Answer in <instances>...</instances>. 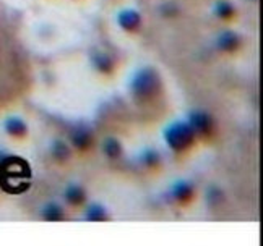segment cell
I'll list each match as a JSON object with an SVG mask.
<instances>
[{
  "instance_id": "obj_1",
  "label": "cell",
  "mask_w": 263,
  "mask_h": 246,
  "mask_svg": "<svg viewBox=\"0 0 263 246\" xmlns=\"http://www.w3.org/2000/svg\"><path fill=\"white\" fill-rule=\"evenodd\" d=\"M163 89L159 73L154 68H140L130 79V93L138 102H148L156 99Z\"/></svg>"
},
{
  "instance_id": "obj_2",
  "label": "cell",
  "mask_w": 263,
  "mask_h": 246,
  "mask_svg": "<svg viewBox=\"0 0 263 246\" xmlns=\"http://www.w3.org/2000/svg\"><path fill=\"white\" fill-rule=\"evenodd\" d=\"M164 141L166 144L175 151V152H184V151L190 149L197 141V133L195 130L190 127L187 120H179L168 125L164 128Z\"/></svg>"
},
{
  "instance_id": "obj_3",
  "label": "cell",
  "mask_w": 263,
  "mask_h": 246,
  "mask_svg": "<svg viewBox=\"0 0 263 246\" xmlns=\"http://www.w3.org/2000/svg\"><path fill=\"white\" fill-rule=\"evenodd\" d=\"M29 169L24 160L13 157V155H7L5 159L0 160V187L5 191L15 193V180H22L29 177Z\"/></svg>"
},
{
  "instance_id": "obj_4",
  "label": "cell",
  "mask_w": 263,
  "mask_h": 246,
  "mask_svg": "<svg viewBox=\"0 0 263 246\" xmlns=\"http://www.w3.org/2000/svg\"><path fill=\"white\" fill-rule=\"evenodd\" d=\"M187 122L195 130L197 136L200 134V136L208 138L215 133L216 123L213 117L208 112H205V110H190L189 115H187Z\"/></svg>"
},
{
  "instance_id": "obj_5",
  "label": "cell",
  "mask_w": 263,
  "mask_h": 246,
  "mask_svg": "<svg viewBox=\"0 0 263 246\" xmlns=\"http://www.w3.org/2000/svg\"><path fill=\"white\" fill-rule=\"evenodd\" d=\"M70 143L77 151H88L93 146L94 134L91 132V128L87 125H77L70 130Z\"/></svg>"
},
{
  "instance_id": "obj_6",
  "label": "cell",
  "mask_w": 263,
  "mask_h": 246,
  "mask_svg": "<svg viewBox=\"0 0 263 246\" xmlns=\"http://www.w3.org/2000/svg\"><path fill=\"white\" fill-rule=\"evenodd\" d=\"M117 24L124 31L135 33L141 26V15L133 8H124L117 13Z\"/></svg>"
},
{
  "instance_id": "obj_7",
  "label": "cell",
  "mask_w": 263,
  "mask_h": 246,
  "mask_svg": "<svg viewBox=\"0 0 263 246\" xmlns=\"http://www.w3.org/2000/svg\"><path fill=\"white\" fill-rule=\"evenodd\" d=\"M171 194L173 198L180 204H187L189 201L194 199V194H195V188L189 180H184V178H179L177 182H174L173 188H171Z\"/></svg>"
},
{
  "instance_id": "obj_8",
  "label": "cell",
  "mask_w": 263,
  "mask_h": 246,
  "mask_svg": "<svg viewBox=\"0 0 263 246\" xmlns=\"http://www.w3.org/2000/svg\"><path fill=\"white\" fill-rule=\"evenodd\" d=\"M216 47L221 52H236L241 47V36L234 31H222L216 36Z\"/></svg>"
},
{
  "instance_id": "obj_9",
  "label": "cell",
  "mask_w": 263,
  "mask_h": 246,
  "mask_svg": "<svg viewBox=\"0 0 263 246\" xmlns=\"http://www.w3.org/2000/svg\"><path fill=\"white\" fill-rule=\"evenodd\" d=\"M3 130L13 138H24L28 134V125L20 117H8L3 122Z\"/></svg>"
},
{
  "instance_id": "obj_10",
  "label": "cell",
  "mask_w": 263,
  "mask_h": 246,
  "mask_svg": "<svg viewBox=\"0 0 263 246\" xmlns=\"http://www.w3.org/2000/svg\"><path fill=\"white\" fill-rule=\"evenodd\" d=\"M64 198H65V201H67V204L78 208V206H82L85 201H87V193H85L83 187H80V185H77V183H72L65 188Z\"/></svg>"
},
{
  "instance_id": "obj_11",
  "label": "cell",
  "mask_w": 263,
  "mask_h": 246,
  "mask_svg": "<svg viewBox=\"0 0 263 246\" xmlns=\"http://www.w3.org/2000/svg\"><path fill=\"white\" fill-rule=\"evenodd\" d=\"M91 63L96 72L109 75L114 70V58L106 52H94L91 55Z\"/></svg>"
},
{
  "instance_id": "obj_12",
  "label": "cell",
  "mask_w": 263,
  "mask_h": 246,
  "mask_svg": "<svg viewBox=\"0 0 263 246\" xmlns=\"http://www.w3.org/2000/svg\"><path fill=\"white\" fill-rule=\"evenodd\" d=\"M41 215L44 220H47V222H59V220H62L65 217V212H64V208L59 203L50 201V203H45L43 206Z\"/></svg>"
},
{
  "instance_id": "obj_13",
  "label": "cell",
  "mask_w": 263,
  "mask_h": 246,
  "mask_svg": "<svg viewBox=\"0 0 263 246\" xmlns=\"http://www.w3.org/2000/svg\"><path fill=\"white\" fill-rule=\"evenodd\" d=\"M50 155H52L57 162L64 164V162H67L70 159V155H72V149H70V146L64 141V139H55L52 143V146H50Z\"/></svg>"
},
{
  "instance_id": "obj_14",
  "label": "cell",
  "mask_w": 263,
  "mask_h": 246,
  "mask_svg": "<svg viewBox=\"0 0 263 246\" xmlns=\"http://www.w3.org/2000/svg\"><path fill=\"white\" fill-rule=\"evenodd\" d=\"M109 219L108 209L101 203H89L87 208V220L89 222H104Z\"/></svg>"
},
{
  "instance_id": "obj_15",
  "label": "cell",
  "mask_w": 263,
  "mask_h": 246,
  "mask_svg": "<svg viewBox=\"0 0 263 246\" xmlns=\"http://www.w3.org/2000/svg\"><path fill=\"white\" fill-rule=\"evenodd\" d=\"M122 144L117 138L114 136H108L103 143V152L106 154V157H109L110 160H115L122 155Z\"/></svg>"
},
{
  "instance_id": "obj_16",
  "label": "cell",
  "mask_w": 263,
  "mask_h": 246,
  "mask_svg": "<svg viewBox=\"0 0 263 246\" xmlns=\"http://www.w3.org/2000/svg\"><path fill=\"white\" fill-rule=\"evenodd\" d=\"M213 13L219 19H231V18H234L236 8H234V5H232L231 2H227V0H218L215 5Z\"/></svg>"
},
{
  "instance_id": "obj_17",
  "label": "cell",
  "mask_w": 263,
  "mask_h": 246,
  "mask_svg": "<svg viewBox=\"0 0 263 246\" xmlns=\"http://www.w3.org/2000/svg\"><path fill=\"white\" fill-rule=\"evenodd\" d=\"M140 160H141V164H143L145 167L154 169V167H158V165L161 164V154L156 149L148 148V149H145L143 152L140 154Z\"/></svg>"
},
{
  "instance_id": "obj_18",
  "label": "cell",
  "mask_w": 263,
  "mask_h": 246,
  "mask_svg": "<svg viewBox=\"0 0 263 246\" xmlns=\"http://www.w3.org/2000/svg\"><path fill=\"white\" fill-rule=\"evenodd\" d=\"M222 199H224V194H222V191L219 188H216V187H211L206 189V201H208V204L210 206H218L222 203Z\"/></svg>"
},
{
  "instance_id": "obj_19",
  "label": "cell",
  "mask_w": 263,
  "mask_h": 246,
  "mask_svg": "<svg viewBox=\"0 0 263 246\" xmlns=\"http://www.w3.org/2000/svg\"><path fill=\"white\" fill-rule=\"evenodd\" d=\"M161 12H163L164 17H174V15H177V12H179V8H177L175 5H164Z\"/></svg>"
}]
</instances>
